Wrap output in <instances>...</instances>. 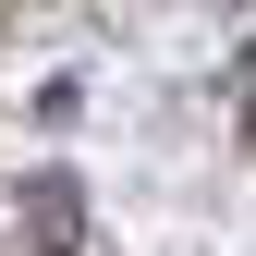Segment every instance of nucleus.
Instances as JSON below:
<instances>
[{"label":"nucleus","mask_w":256,"mask_h":256,"mask_svg":"<svg viewBox=\"0 0 256 256\" xmlns=\"http://www.w3.org/2000/svg\"><path fill=\"white\" fill-rule=\"evenodd\" d=\"M24 220H37L49 256H74V171H37V183H24Z\"/></svg>","instance_id":"f257e3e1"}]
</instances>
